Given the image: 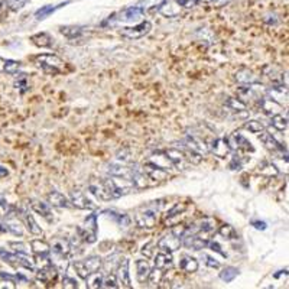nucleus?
Segmentation results:
<instances>
[{
	"label": "nucleus",
	"mask_w": 289,
	"mask_h": 289,
	"mask_svg": "<svg viewBox=\"0 0 289 289\" xmlns=\"http://www.w3.org/2000/svg\"><path fill=\"white\" fill-rule=\"evenodd\" d=\"M34 64L38 68H41L45 74H51V76H57L62 73L65 65L64 59L59 58L57 54H39L34 57Z\"/></svg>",
	"instance_id": "obj_1"
},
{
	"label": "nucleus",
	"mask_w": 289,
	"mask_h": 289,
	"mask_svg": "<svg viewBox=\"0 0 289 289\" xmlns=\"http://www.w3.org/2000/svg\"><path fill=\"white\" fill-rule=\"evenodd\" d=\"M159 218V208L156 207V201L142 206L135 214V221L140 229H154Z\"/></svg>",
	"instance_id": "obj_2"
},
{
	"label": "nucleus",
	"mask_w": 289,
	"mask_h": 289,
	"mask_svg": "<svg viewBox=\"0 0 289 289\" xmlns=\"http://www.w3.org/2000/svg\"><path fill=\"white\" fill-rule=\"evenodd\" d=\"M101 257L100 256H88L83 260H74L73 262V268L76 270V273L78 275V278L85 279L88 275L98 272L101 269Z\"/></svg>",
	"instance_id": "obj_3"
},
{
	"label": "nucleus",
	"mask_w": 289,
	"mask_h": 289,
	"mask_svg": "<svg viewBox=\"0 0 289 289\" xmlns=\"http://www.w3.org/2000/svg\"><path fill=\"white\" fill-rule=\"evenodd\" d=\"M78 237L85 243H94L97 240L98 226H97V214H90L84 220V226L77 227Z\"/></svg>",
	"instance_id": "obj_4"
},
{
	"label": "nucleus",
	"mask_w": 289,
	"mask_h": 289,
	"mask_svg": "<svg viewBox=\"0 0 289 289\" xmlns=\"http://www.w3.org/2000/svg\"><path fill=\"white\" fill-rule=\"evenodd\" d=\"M188 149H191V151H194V152H197L198 155H201L203 158L206 156L207 154H208V143H207L206 140L200 136V135H197V133H187L185 135V139H184V142H182Z\"/></svg>",
	"instance_id": "obj_5"
},
{
	"label": "nucleus",
	"mask_w": 289,
	"mask_h": 289,
	"mask_svg": "<svg viewBox=\"0 0 289 289\" xmlns=\"http://www.w3.org/2000/svg\"><path fill=\"white\" fill-rule=\"evenodd\" d=\"M151 29H152V23L149 20H143L135 26L123 28L120 31V34L127 39H139V38H143L145 35H148L151 32Z\"/></svg>",
	"instance_id": "obj_6"
},
{
	"label": "nucleus",
	"mask_w": 289,
	"mask_h": 289,
	"mask_svg": "<svg viewBox=\"0 0 289 289\" xmlns=\"http://www.w3.org/2000/svg\"><path fill=\"white\" fill-rule=\"evenodd\" d=\"M227 139V143L230 146L231 151H243V152H254V146L249 142L248 139L242 135V133H231Z\"/></svg>",
	"instance_id": "obj_7"
},
{
	"label": "nucleus",
	"mask_w": 289,
	"mask_h": 289,
	"mask_svg": "<svg viewBox=\"0 0 289 289\" xmlns=\"http://www.w3.org/2000/svg\"><path fill=\"white\" fill-rule=\"evenodd\" d=\"M59 32L68 38L70 41H80V39H85L88 37H91V29L85 28V26H61L59 28Z\"/></svg>",
	"instance_id": "obj_8"
},
{
	"label": "nucleus",
	"mask_w": 289,
	"mask_h": 289,
	"mask_svg": "<svg viewBox=\"0 0 289 289\" xmlns=\"http://www.w3.org/2000/svg\"><path fill=\"white\" fill-rule=\"evenodd\" d=\"M208 152H211L217 158L223 159V158H226L231 152V149H230L226 137H212L208 142Z\"/></svg>",
	"instance_id": "obj_9"
},
{
	"label": "nucleus",
	"mask_w": 289,
	"mask_h": 289,
	"mask_svg": "<svg viewBox=\"0 0 289 289\" xmlns=\"http://www.w3.org/2000/svg\"><path fill=\"white\" fill-rule=\"evenodd\" d=\"M164 152L166 154V156L169 158V161L173 165V168L184 171V169H187V166L190 165V162H188V159H187V156H185L182 149H179V148H168Z\"/></svg>",
	"instance_id": "obj_10"
},
{
	"label": "nucleus",
	"mask_w": 289,
	"mask_h": 289,
	"mask_svg": "<svg viewBox=\"0 0 289 289\" xmlns=\"http://www.w3.org/2000/svg\"><path fill=\"white\" fill-rule=\"evenodd\" d=\"M70 203H71V206L80 208V210H96L97 208V206L80 190L70 191Z\"/></svg>",
	"instance_id": "obj_11"
},
{
	"label": "nucleus",
	"mask_w": 289,
	"mask_h": 289,
	"mask_svg": "<svg viewBox=\"0 0 289 289\" xmlns=\"http://www.w3.org/2000/svg\"><path fill=\"white\" fill-rule=\"evenodd\" d=\"M142 171H143V173L148 176V179H149L152 184H154V182H162V181L168 179V171L159 168V166L154 165V164H151V162H148V161L143 164Z\"/></svg>",
	"instance_id": "obj_12"
},
{
	"label": "nucleus",
	"mask_w": 289,
	"mask_h": 289,
	"mask_svg": "<svg viewBox=\"0 0 289 289\" xmlns=\"http://www.w3.org/2000/svg\"><path fill=\"white\" fill-rule=\"evenodd\" d=\"M266 96L272 100H275L279 104L288 103V85L284 84H270L266 90Z\"/></svg>",
	"instance_id": "obj_13"
},
{
	"label": "nucleus",
	"mask_w": 289,
	"mask_h": 289,
	"mask_svg": "<svg viewBox=\"0 0 289 289\" xmlns=\"http://www.w3.org/2000/svg\"><path fill=\"white\" fill-rule=\"evenodd\" d=\"M224 106L231 113H234L237 117H246L249 115L248 104L242 98H239V97H227L226 101H224Z\"/></svg>",
	"instance_id": "obj_14"
},
{
	"label": "nucleus",
	"mask_w": 289,
	"mask_h": 289,
	"mask_svg": "<svg viewBox=\"0 0 289 289\" xmlns=\"http://www.w3.org/2000/svg\"><path fill=\"white\" fill-rule=\"evenodd\" d=\"M156 245H158V248L161 250L173 253V251H176L178 249L182 246V240H181V237H178V236H175L173 233L169 231L168 234H165L164 237L159 239V242Z\"/></svg>",
	"instance_id": "obj_15"
},
{
	"label": "nucleus",
	"mask_w": 289,
	"mask_h": 289,
	"mask_svg": "<svg viewBox=\"0 0 289 289\" xmlns=\"http://www.w3.org/2000/svg\"><path fill=\"white\" fill-rule=\"evenodd\" d=\"M51 253L58 254V256H64V257H70L73 253V243L68 239L64 237H58L52 242V245H49Z\"/></svg>",
	"instance_id": "obj_16"
},
{
	"label": "nucleus",
	"mask_w": 289,
	"mask_h": 289,
	"mask_svg": "<svg viewBox=\"0 0 289 289\" xmlns=\"http://www.w3.org/2000/svg\"><path fill=\"white\" fill-rule=\"evenodd\" d=\"M116 279L119 282V287L122 288H132L130 282V273H129V260L122 259L116 268Z\"/></svg>",
	"instance_id": "obj_17"
},
{
	"label": "nucleus",
	"mask_w": 289,
	"mask_h": 289,
	"mask_svg": "<svg viewBox=\"0 0 289 289\" xmlns=\"http://www.w3.org/2000/svg\"><path fill=\"white\" fill-rule=\"evenodd\" d=\"M257 103H259V107H260V110H262L265 115L270 116V117L282 112V104L276 103L275 100L269 98L268 96H265V97H260V98L257 100Z\"/></svg>",
	"instance_id": "obj_18"
},
{
	"label": "nucleus",
	"mask_w": 289,
	"mask_h": 289,
	"mask_svg": "<svg viewBox=\"0 0 289 289\" xmlns=\"http://www.w3.org/2000/svg\"><path fill=\"white\" fill-rule=\"evenodd\" d=\"M257 135H259V133H257ZM259 140L265 145L266 149H269V151H272V152H282V154L287 152V148H284V145H281L272 133H268V132H265V130L260 132Z\"/></svg>",
	"instance_id": "obj_19"
},
{
	"label": "nucleus",
	"mask_w": 289,
	"mask_h": 289,
	"mask_svg": "<svg viewBox=\"0 0 289 289\" xmlns=\"http://www.w3.org/2000/svg\"><path fill=\"white\" fill-rule=\"evenodd\" d=\"M145 15V9L142 6H132L124 9L123 12L119 13V18H116L119 22H135L140 19Z\"/></svg>",
	"instance_id": "obj_20"
},
{
	"label": "nucleus",
	"mask_w": 289,
	"mask_h": 289,
	"mask_svg": "<svg viewBox=\"0 0 289 289\" xmlns=\"http://www.w3.org/2000/svg\"><path fill=\"white\" fill-rule=\"evenodd\" d=\"M4 229H6V231H10L15 236H23V226L16 218V215L13 212V208H10L9 214H7V218H6V223H4Z\"/></svg>",
	"instance_id": "obj_21"
},
{
	"label": "nucleus",
	"mask_w": 289,
	"mask_h": 289,
	"mask_svg": "<svg viewBox=\"0 0 289 289\" xmlns=\"http://www.w3.org/2000/svg\"><path fill=\"white\" fill-rule=\"evenodd\" d=\"M107 172L112 176H120L132 181L133 175V166L126 165V164H109L107 165Z\"/></svg>",
	"instance_id": "obj_22"
},
{
	"label": "nucleus",
	"mask_w": 289,
	"mask_h": 289,
	"mask_svg": "<svg viewBox=\"0 0 289 289\" xmlns=\"http://www.w3.org/2000/svg\"><path fill=\"white\" fill-rule=\"evenodd\" d=\"M46 201L51 207H57V208H71V203L70 200L59 191H51L48 195H46Z\"/></svg>",
	"instance_id": "obj_23"
},
{
	"label": "nucleus",
	"mask_w": 289,
	"mask_h": 289,
	"mask_svg": "<svg viewBox=\"0 0 289 289\" xmlns=\"http://www.w3.org/2000/svg\"><path fill=\"white\" fill-rule=\"evenodd\" d=\"M181 10H182V6L176 0H166L159 6V12L165 18H176L181 13Z\"/></svg>",
	"instance_id": "obj_24"
},
{
	"label": "nucleus",
	"mask_w": 289,
	"mask_h": 289,
	"mask_svg": "<svg viewBox=\"0 0 289 289\" xmlns=\"http://www.w3.org/2000/svg\"><path fill=\"white\" fill-rule=\"evenodd\" d=\"M178 268L182 270V272H187V273H194L198 270L200 265H198V260L190 254H182L179 257V262H178Z\"/></svg>",
	"instance_id": "obj_25"
},
{
	"label": "nucleus",
	"mask_w": 289,
	"mask_h": 289,
	"mask_svg": "<svg viewBox=\"0 0 289 289\" xmlns=\"http://www.w3.org/2000/svg\"><path fill=\"white\" fill-rule=\"evenodd\" d=\"M88 191H90L96 198H98V200H101V201H110V200H112V197H110V194H109V191H107V188H106V185H104L103 181L91 182V184L88 185Z\"/></svg>",
	"instance_id": "obj_26"
},
{
	"label": "nucleus",
	"mask_w": 289,
	"mask_h": 289,
	"mask_svg": "<svg viewBox=\"0 0 289 289\" xmlns=\"http://www.w3.org/2000/svg\"><path fill=\"white\" fill-rule=\"evenodd\" d=\"M103 214H104L106 217H109L110 220H113V221H115L117 226H120V227H129L130 223H132V220H130V217H129L127 214L120 212V211H117V210H113V208L104 210Z\"/></svg>",
	"instance_id": "obj_27"
},
{
	"label": "nucleus",
	"mask_w": 289,
	"mask_h": 289,
	"mask_svg": "<svg viewBox=\"0 0 289 289\" xmlns=\"http://www.w3.org/2000/svg\"><path fill=\"white\" fill-rule=\"evenodd\" d=\"M29 206H31V208H32L37 214H39L41 217H43L46 221H52L54 215H52L51 206H49L48 203H43V201H39V200H31Z\"/></svg>",
	"instance_id": "obj_28"
},
{
	"label": "nucleus",
	"mask_w": 289,
	"mask_h": 289,
	"mask_svg": "<svg viewBox=\"0 0 289 289\" xmlns=\"http://www.w3.org/2000/svg\"><path fill=\"white\" fill-rule=\"evenodd\" d=\"M154 262H155V268H158L161 270H166V269L172 268V265H173L172 254L169 251H165V250L154 254Z\"/></svg>",
	"instance_id": "obj_29"
},
{
	"label": "nucleus",
	"mask_w": 289,
	"mask_h": 289,
	"mask_svg": "<svg viewBox=\"0 0 289 289\" xmlns=\"http://www.w3.org/2000/svg\"><path fill=\"white\" fill-rule=\"evenodd\" d=\"M195 226H197V233H200L206 237H210L215 231V220L212 217L201 218Z\"/></svg>",
	"instance_id": "obj_30"
},
{
	"label": "nucleus",
	"mask_w": 289,
	"mask_h": 289,
	"mask_svg": "<svg viewBox=\"0 0 289 289\" xmlns=\"http://www.w3.org/2000/svg\"><path fill=\"white\" fill-rule=\"evenodd\" d=\"M148 162H151V164H154V165L159 166V168H162V169H165V171H171V169L173 168V165L171 164L169 158L166 156V154L164 152V151L156 152V154H152V155L149 156Z\"/></svg>",
	"instance_id": "obj_31"
},
{
	"label": "nucleus",
	"mask_w": 289,
	"mask_h": 289,
	"mask_svg": "<svg viewBox=\"0 0 289 289\" xmlns=\"http://www.w3.org/2000/svg\"><path fill=\"white\" fill-rule=\"evenodd\" d=\"M22 214H23V220H25V224H26V229H28V231L31 233V234H34V236H42V229L41 226L37 223V220L34 218V215L28 211V210H23L22 211Z\"/></svg>",
	"instance_id": "obj_32"
},
{
	"label": "nucleus",
	"mask_w": 289,
	"mask_h": 289,
	"mask_svg": "<svg viewBox=\"0 0 289 289\" xmlns=\"http://www.w3.org/2000/svg\"><path fill=\"white\" fill-rule=\"evenodd\" d=\"M57 275H58V272H57V269L51 263L49 265H45V266H41V269L37 272L38 279L41 282H43V284H49V282L55 281Z\"/></svg>",
	"instance_id": "obj_33"
},
{
	"label": "nucleus",
	"mask_w": 289,
	"mask_h": 289,
	"mask_svg": "<svg viewBox=\"0 0 289 289\" xmlns=\"http://www.w3.org/2000/svg\"><path fill=\"white\" fill-rule=\"evenodd\" d=\"M20 62L15 61V59H9V58H3L0 57V73L3 74H18V71L20 70Z\"/></svg>",
	"instance_id": "obj_34"
},
{
	"label": "nucleus",
	"mask_w": 289,
	"mask_h": 289,
	"mask_svg": "<svg viewBox=\"0 0 289 289\" xmlns=\"http://www.w3.org/2000/svg\"><path fill=\"white\" fill-rule=\"evenodd\" d=\"M31 249L35 253V257H48L51 253V248L46 242H43L41 239H35L31 242Z\"/></svg>",
	"instance_id": "obj_35"
},
{
	"label": "nucleus",
	"mask_w": 289,
	"mask_h": 289,
	"mask_svg": "<svg viewBox=\"0 0 289 289\" xmlns=\"http://www.w3.org/2000/svg\"><path fill=\"white\" fill-rule=\"evenodd\" d=\"M234 80L240 85H245V84H257L259 80L256 78V76L248 70V68H243V70H239L236 74H234Z\"/></svg>",
	"instance_id": "obj_36"
},
{
	"label": "nucleus",
	"mask_w": 289,
	"mask_h": 289,
	"mask_svg": "<svg viewBox=\"0 0 289 289\" xmlns=\"http://www.w3.org/2000/svg\"><path fill=\"white\" fill-rule=\"evenodd\" d=\"M49 260H51V265L57 269L58 273H65L67 269H68V265H70V260L68 257H64V256H58V254H51L49 253Z\"/></svg>",
	"instance_id": "obj_37"
},
{
	"label": "nucleus",
	"mask_w": 289,
	"mask_h": 289,
	"mask_svg": "<svg viewBox=\"0 0 289 289\" xmlns=\"http://www.w3.org/2000/svg\"><path fill=\"white\" fill-rule=\"evenodd\" d=\"M31 41L38 48H51L52 46V37L48 32H39L31 37Z\"/></svg>",
	"instance_id": "obj_38"
},
{
	"label": "nucleus",
	"mask_w": 289,
	"mask_h": 289,
	"mask_svg": "<svg viewBox=\"0 0 289 289\" xmlns=\"http://www.w3.org/2000/svg\"><path fill=\"white\" fill-rule=\"evenodd\" d=\"M120 260H122V257L117 253H113V254L107 256V259L101 263V268L106 270V273H112V272L116 270V268H117Z\"/></svg>",
	"instance_id": "obj_39"
},
{
	"label": "nucleus",
	"mask_w": 289,
	"mask_h": 289,
	"mask_svg": "<svg viewBox=\"0 0 289 289\" xmlns=\"http://www.w3.org/2000/svg\"><path fill=\"white\" fill-rule=\"evenodd\" d=\"M151 272V266L146 260H136V275L139 282H145Z\"/></svg>",
	"instance_id": "obj_40"
},
{
	"label": "nucleus",
	"mask_w": 289,
	"mask_h": 289,
	"mask_svg": "<svg viewBox=\"0 0 289 289\" xmlns=\"http://www.w3.org/2000/svg\"><path fill=\"white\" fill-rule=\"evenodd\" d=\"M70 1H65V3H61V4H57V6H52V4H46V6H43L41 9H38L37 12H35V18H37V20H43L45 18H48L51 13H54L57 9H59V7H62V6H65V4H68Z\"/></svg>",
	"instance_id": "obj_41"
},
{
	"label": "nucleus",
	"mask_w": 289,
	"mask_h": 289,
	"mask_svg": "<svg viewBox=\"0 0 289 289\" xmlns=\"http://www.w3.org/2000/svg\"><path fill=\"white\" fill-rule=\"evenodd\" d=\"M270 124L278 130V132H285L288 129V116L278 113L270 117Z\"/></svg>",
	"instance_id": "obj_42"
},
{
	"label": "nucleus",
	"mask_w": 289,
	"mask_h": 289,
	"mask_svg": "<svg viewBox=\"0 0 289 289\" xmlns=\"http://www.w3.org/2000/svg\"><path fill=\"white\" fill-rule=\"evenodd\" d=\"M103 275L98 273V272H94L91 275H88L84 281L87 282V288L90 289H98L103 288Z\"/></svg>",
	"instance_id": "obj_43"
},
{
	"label": "nucleus",
	"mask_w": 289,
	"mask_h": 289,
	"mask_svg": "<svg viewBox=\"0 0 289 289\" xmlns=\"http://www.w3.org/2000/svg\"><path fill=\"white\" fill-rule=\"evenodd\" d=\"M218 234H220L223 239H226V240H236V239L239 237L236 229H234L233 226H230V224H223V226H220Z\"/></svg>",
	"instance_id": "obj_44"
},
{
	"label": "nucleus",
	"mask_w": 289,
	"mask_h": 289,
	"mask_svg": "<svg viewBox=\"0 0 289 289\" xmlns=\"http://www.w3.org/2000/svg\"><path fill=\"white\" fill-rule=\"evenodd\" d=\"M239 275V269L237 268H234V266H227V268H224L221 272H220V279L223 281V282H233L234 279H236V276Z\"/></svg>",
	"instance_id": "obj_45"
},
{
	"label": "nucleus",
	"mask_w": 289,
	"mask_h": 289,
	"mask_svg": "<svg viewBox=\"0 0 289 289\" xmlns=\"http://www.w3.org/2000/svg\"><path fill=\"white\" fill-rule=\"evenodd\" d=\"M164 275H165L164 270H161V269H158V268H154V269H151V272H149L146 281H148L152 287H158V285L162 282Z\"/></svg>",
	"instance_id": "obj_46"
},
{
	"label": "nucleus",
	"mask_w": 289,
	"mask_h": 289,
	"mask_svg": "<svg viewBox=\"0 0 289 289\" xmlns=\"http://www.w3.org/2000/svg\"><path fill=\"white\" fill-rule=\"evenodd\" d=\"M259 172H262V173H268L269 176H275V175H278V173H279V169H278V166L275 165L273 162H268V161H265V162H262V165H259Z\"/></svg>",
	"instance_id": "obj_47"
},
{
	"label": "nucleus",
	"mask_w": 289,
	"mask_h": 289,
	"mask_svg": "<svg viewBox=\"0 0 289 289\" xmlns=\"http://www.w3.org/2000/svg\"><path fill=\"white\" fill-rule=\"evenodd\" d=\"M9 246L15 250V253H18L20 256H28L29 257V254H31V249L28 248L25 243H22V242H10Z\"/></svg>",
	"instance_id": "obj_48"
},
{
	"label": "nucleus",
	"mask_w": 289,
	"mask_h": 289,
	"mask_svg": "<svg viewBox=\"0 0 289 289\" xmlns=\"http://www.w3.org/2000/svg\"><path fill=\"white\" fill-rule=\"evenodd\" d=\"M245 129H248L250 133L257 135V133L263 132L266 127H265V124L262 123V122H259V120H248V122L245 123Z\"/></svg>",
	"instance_id": "obj_49"
},
{
	"label": "nucleus",
	"mask_w": 289,
	"mask_h": 289,
	"mask_svg": "<svg viewBox=\"0 0 289 289\" xmlns=\"http://www.w3.org/2000/svg\"><path fill=\"white\" fill-rule=\"evenodd\" d=\"M103 288H119V282H117V279H116V275L107 273V276L103 278Z\"/></svg>",
	"instance_id": "obj_50"
},
{
	"label": "nucleus",
	"mask_w": 289,
	"mask_h": 289,
	"mask_svg": "<svg viewBox=\"0 0 289 289\" xmlns=\"http://www.w3.org/2000/svg\"><path fill=\"white\" fill-rule=\"evenodd\" d=\"M4 1H6V4L9 6V9H10V10L18 12V10L23 9L29 0H4Z\"/></svg>",
	"instance_id": "obj_51"
},
{
	"label": "nucleus",
	"mask_w": 289,
	"mask_h": 289,
	"mask_svg": "<svg viewBox=\"0 0 289 289\" xmlns=\"http://www.w3.org/2000/svg\"><path fill=\"white\" fill-rule=\"evenodd\" d=\"M185 208L187 206L185 204H182V203H178V204H175V206L172 207L168 212H166V218H173L175 215H178V214H182L184 211H185Z\"/></svg>",
	"instance_id": "obj_52"
},
{
	"label": "nucleus",
	"mask_w": 289,
	"mask_h": 289,
	"mask_svg": "<svg viewBox=\"0 0 289 289\" xmlns=\"http://www.w3.org/2000/svg\"><path fill=\"white\" fill-rule=\"evenodd\" d=\"M203 259H206L204 263H206L208 268H211V269H218V268L221 266L220 262H218L215 257H211V256H208V254H203Z\"/></svg>",
	"instance_id": "obj_53"
},
{
	"label": "nucleus",
	"mask_w": 289,
	"mask_h": 289,
	"mask_svg": "<svg viewBox=\"0 0 289 289\" xmlns=\"http://www.w3.org/2000/svg\"><path fill=\"white\" fill-rule=\"evenodd\" d=\"M62 287L67 289H77L78 288V282L70 276H64L62 278Z\"/></svg>",
	"instance_id": "obj_54"
},
{
	"label": "nucleus",
	"mask_w": 289,
	"mask_h": 289,
	"mask_svg": "<svg viewBox=\"0 0 289 289\" xmlns=\"http://www.w3.org/2000/svg\"><path fill=\"white\" fill-rule=\"evenodd\" d=\"M229 168H230L231 171H239V169H242V168H243V162H242L240 156L234 155V156L231 158L230 164H229Z\"/></svg>",
	"instance_id": "obj_55"
},
{
	"label": "nucleus",
	"mask_w": 289,
	"mask_h": 289,
	"mask_svg": "<svg viewBox=\"0 0 289 289\" xmlns=\"http://www.w3.org/2000/svg\"><path fill=\"white\" fill-rule=\"evenodd\" d=\"M207 248L210 249V250H212V251H215V253H220L223 257H227V253L221 249V246L217 243V242H212V240H210L208 242V245H207Z\"/></svg>",
	"instance_id": "obj_56"
},
{
	"label": "nucleus",
	"mask_w": 289,
	"mask_h": 289,
	"mask_svg": "<svg viewBox=\"0 0 289 289\" xmlns=\"http://www.w3.org/2000/svg\"><path fill=\"white\" fill-rule=\"evenodd\" d=\"M15 88L16 90H20V93H25L28 88H29V84H28V81H26V78L25 77H19V80L15 83Z\"/></svg>",
	"instance_id": "obj_57"
},
{
	"label": "nucleus",
	"mask_w": 289,
	"mask_h": 289,
	"mask_svg": "<svg viewBox=\"0 0 289 289\" xmlns=\"http://www.w3.org/2000/svg\"><path fill=\"white\" fill-rule=\"evenodd\" d=\"M154 248H155V243L154 242L146 243L142 248V254H145V257H154Z\"/></svg>",
	"instance_id": "obj_58"
},
{
	"label": "nucleus",
	"mask_w": 289,
	"mask_h": 289,
	"mask_svg": "<svg viewBox=\"0 0 289 289\" xmlns=\"http://www.w3.org/2000/svg\"><path fill=\"white\" fill-rule=\"evenodd\" d=\"M185 231H187V226H184V224H176L175 227L171 229V233H173L175 236H178V237H181V239H182V236L185 234Z\"/></svg>",
	"instance_id": "obj_59"
},
{
	"label": "nucleus",
	"mask_w": 289,
	"mask_h": 289,
	"mask_svg": "<svg viewBox=\"0 0 289 289\" xmlns=\"http://www.w3.org/2000/svg\"><path fill=\"white\" fill-rule=\"evenodd\" d=\"M119 161H122V164H126V162H129L130 161V154H129V151L127 149H124V151H120L119 154H117V156H116Z\"/></svg>",
	"instance_id": "obj_60"
},
{
	"label": "nucleus",
	"mask_w": 289,
	"mask_h": 289,
	"mask_svg": "<svg viewBox=\"0 0 289 289\" xmlns=\"http://www.w3.org/2000/svg\"><path fill=\"white\" fill-rule=\"evenodd\" d=\"M251 226H253L256 230H266V229H268L266 221H262V220H251Z\"/></svg>",
	"instance_id": "obj_61"
},
{
	"label": "nucleus",
	"mask_w": 289,
	"mask_h": 289,
	"mask_svg": "<svg viewBox=\"0 0 289 289\" xmlns=\"http://www.w3.org/2000/svg\"><path fill=\"white\" fill-rule=\"evenodd\" d=\"M194 1H195V4L197 3H203V4H221V3H224L227 0H194Z\"/></svg>",
	"instance_id": "obj_62"
},
{
	"label": "nucleus",
	"mask_w": 289,
	"mask_h": 289,
	"mask_svg": "<svg viewBox=\"0 0 289 289\" xmlns=\"http://www.w3.org/2000/svg\"><path fill=\"white\" fill-rule=\"evenodd\" d=\"M0 207L3 210H9V203H7V200H6V197L3 194H0Z\"/></svg>",
	"instance_id": "obj_63"
},
{
	"label": "nucleus",
	"mask_w": 289,
	"mask_h": 289,
	"mask_svg": "<svg viewBox=\"0 0 289 289\" xmlns=\"http://www.w3.org/2000/svg\"><path fill=\"white\" fill-rule=\"evenodd\" d=\"M7 173H9V172H7V169L0 165V178H3V176H7Z\"/></svg>",
	"instance_id": "obj_64"
}]
</instances>
